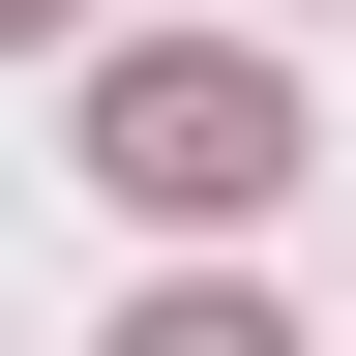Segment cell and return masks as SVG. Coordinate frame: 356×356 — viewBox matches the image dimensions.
Listing matches in <instances>:
<instances>
[{"label":"cell","instance_id":"obj_3","mask_svg":"<svg viewBox=\"0 0 356 356\" xmlns=\"http://www.w3.org/2000/svg\"><path fill=\"white\" fill-rule=\"evenodd\" d=\"M0 30H89V0H0Z\"/></svg>","mask_w":356,"mask_h":356},{"label":"cell","instance_id":"obj_1","mask_svg":"<svg viewBox=\"0 0 356 356\" xmlns=\"http://www.w3.org/2000/svg\"><path fill=\"white\" fill-rule=\"evenodd\" d=\"M89 178H119V208H208V238H238L267 178H297V89H267V60H208V30H149V60H89Z\"/></svg>","mask_w":356,"mask_h":356},{"label":"cell","instance_id":"obj_2","mask_svg":"<svg viewBox=\"0 0 356 356\" xmlns=\"http://www.w3.org/2000/svg\"><path fill=\"white\" fill-rule=\"evenodd\" d=\"M119 356H297V327H267V297H149Z\"/></svg>","mask_w":356,"mask_h":356}]
</instances>
